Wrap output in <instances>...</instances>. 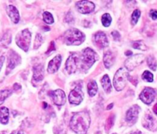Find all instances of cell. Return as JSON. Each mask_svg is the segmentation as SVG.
<instances>
[{"label":"cell","instance_id":"obj_1","mask_svg":"<svg viewBox=\"0 0 157 134\" xmlns=\"http://www.w3.org/2000/svg\"><path fill=\"white\" fill-rule=\"evenodd\" d=\"M90 114L86 111L74 113L71 118L69 126L73 132L77 134H86L90 127Z\"/></svg>","mask_w":157,"mask_h":134},{"label":"cell","instance_id":"obj_2","mask_svg":"<svg viewBox=\"0 0 157 134\" xmlns=\"http://www.w3.org/2000/svg\"><path fill=\"white\" fill-rule=\"evenodd\" d=\"M63 41L67 46H78L85 40V35L77 29H70L64 33Z\"/></svg>","mask_w":157,"mask_h":134},{"label":"cell","instance_id":"obj_3","mask_svg":"<svg viewBox=\"0 0 157 134\" xmlns=\"http://www.w3.org/2000/svg\"><path fill=\"white\" fill-rule=\"evenodd\" d=\"M98 59V55L93 49L86 48L80 54L81 70H87Z\"/></svg>","mask_w":157,"mask_h":134},{"label":"cell","instance_id":"obj_4","mask_svg":"<svg viewBox=\"0 0 157 134\" xmlns=\"http://www.w3.org/2000/svg\"><path fill=\"white\" fill-rule=\"evenodd\" d=\"M128 79H129L128 70L125 68L119 69L113 78V85H114L115 89L117 91L123 90L126 86Z\"/></svg>","mask_w":157,"mask_h":134},{"label":"cell","instance_id":"obj_5","mask_svg":"<svg viewBox=\"0 0 157 134\" xmlns=\"http://www.w3.org/2000/svg\"><path fill=\"white\" fill-rule=\"evenodd\" d=\"M16 44L19 48L24 50L25 52H28L29 48L31 42V33L28 29L22 30L19 33L16 38Z\"/></svg>","mask_w":157,"mask_h":134},{"label":"cell","instance_id":"obj_6","mask_svg":"<svg viewBox=\"0 0 157 134\" xmlns=\"http://www.w3.org/2000/svg\"><path fill=\"white\" fill-rule=\"evenodd\" d=\"M66 69L69 74L81 70L80 54L73 53L68 58L66 63Z\"/></svg>","mask_w":157,"mask_h":134},{"label":"cell","instance_id":"obj_7","mask_svg":"<svg viewBox=\"0 0 157 134\" xmlns=\"http://www.w3.org/2000/svg\"><path fill=\"white\" fill-rule=\"evenodd\" d=\"M144 59L145 56L143 54H137V55L132 56L125 61V67L128 71L129 70L131 71L139 65L141 64L144 61Z\"/></svg>","mask_w":157,"mask_h":134},{"label":"cell","instance_id":"obj_8","mask_svg":"<svg viewBox=\"0 0 157 134\" xmlns=\"http://www.w3.org/2000/svg\"><path fill=\"white\" fill-rule=\"evenodd\" d=\"M49 95L52 102L57 106H63L66 101V96L64 91L62 90H56L49 92Z\"/></svg>","mask_w":157,"mask_h":134},{"label":"cell","instance_id":"obj_9","mask_svg":"<svg viewBox=\"0 0 157 134\" xmlns=\"http://www.w3.org/2000/svg\"><path fill=\"white\" fill-rule=\"evenodd\" d=\"M83 99V93L80 86H76L70 92L69 95V101L72 105L80 104Z\"/></svg>","mask_w":157,"mask_h":134},{"label":"cell","instance_id":"obj_10","mask_svg":"<svg viewBox=\"0 0 157 134\" xmlns=\"http://www.w3.org/2000/svg\"><path fill=\"white\" fill-rule=\"evenodd\" d=\"M155 90L151 87H146L140 95V99L146 104H150L155 97Z\"/></svg>","mask_w":157,"mask_h":134},{"label":"cell","instance_id":"obj_11","mask_svg":"<svg viewBox=\"0 0 157 134\" xmlns=\"http://www.w3.org/2000/svg\"><path fill=\"white\" fill-rule=\"evenodd\" d=\"M75 6L78 11L82 14L91 13L95 9L94 3L90 1H78L75 4Z\"/></svg>","mask_w":157,"mask_h":134},{"label":"cell","instance_id":"obj_12","mask_svg":"<svg viewBox=\"0 0 157 134\" xmlns=\"http://www.w3.org/2000/svg\"><path fill=\"white\" fill-rule=\"evenodd\" d=\"M140 107L137 105L132 106V107L129 108L128 111L126 112V120L127 123H130V124H133L136 122L137 119L139 117V113H140Z\"/></svg>","mask_w":157,"mask_h":134},{"label":"cell","instance_id":"obj_13","mask_svg":"<svg viewBox=\"0 0 157 134\" xmlns=\"http://www.w3.org/2000/svg\"><path fill=\"white\" fill-rule=\"evenodd\" d=\"M143 126L149 130L155 131L157 129V122L151 114L146 113L143 119Z\"/></svg>","mask_w":157,"mask_h":134},{"label":"cell","instance_id":"obj_14","mask_svg":"<svg viewBox=\"0 0 157 134\" xmlns=\"http://www.w3.org/2000/svg\"><path fill=\"white\" fill-rule=\"evenodd\" d=\"M93 40H94L95 44L100 49L106 47L109 45L108 39H107L106 35L103 32L96 33L94 35V37H93Z\"/></svg>","mask_w":157,"mask_h":134},{"label":"cell","instance_id":"obj_15","mask_svg":"<svg viewBox=\"0 0 157 134\" xmlns=\"http://www.w3.org/2000/svg\"><path fill=\"white\" fill-rule=\"evenodd\" d=\"M20 57L18 54H16L14 51H10V54H9L6 73H9L11 70H13L20 63Z\"/></svg>","mask_w":157,"mask_h":134},{"label":"cell","instance_id":"obj_16","mask_svg":"<svg viewBox=\"0 0 157 134\" xmlns=\"http://www.w3.org/2000/svg\"><path fill=\"white\" fill-rule=\"evenodd\" d=\"M62 62L61 55H56L52 60H50L48 65L47 71L49 73H54L59 69Z\"/></svg>","mask_w":157,"mask_h":134},{"label":"cell","instance_id":"obj_17","mask_svg":"<svg viewBox=\"0 0 157 134\" xmlns=\"http://www.w3.org/2000/svg\"><path fill=\"white\" fill-rule=\"evenodd\" d=\"M44 78V68L43 65H36L33 67V82H41Z\"/></svg>","mask_w":157,"mask_h":134},{"label":"cell","instance_id":"obj_18","mask_svg":"<svg viewBox=\"0 0 157 134\" xmlns=\"http://www.w3.org/2000/svg\"><path fill=\"white\" fill-rule=\"evenodd\" d=\"M6 12L9 16L14 23H18L19 21V13L17 9L14 6H9L6 9Z\"/></svg>","mask_w":157,"mask_h":134},{"label":"cell","instance_id":"obj_19","mask_svg":"<svg viewBox=\"0 0 157 134\" xmlns=\"http://www.w3.org/2000/svg\"><path fill=\"white\" fill-rule=\"evenodd\" d=\"M115 62V56L113 53L110 51H107L105 52L103 56V63L105 65V68L109 69L113 65Z\"/></svg>","mask_w":157,"mask_h":134},{"label":"cell","instance_id":"obj_20","mask_svg":"<svg viewBox=\"0 0 157 134\" xmlns=\"http://www.w3.org/2000/svg\"><path fill=\"white\" fill-rule=\"evenodd\" d=\"M101 83H102V86L103 88V90L105 91V93H109L111 92L112 85L111 82H110V79L108 75L103 76V77L101 79Z\"/></svg>","mask_w":157,"mask_h":134},{"label":"cell","instance_id":"obj_21","mask_svg":"<svg viewBox=\"0 0 157 134\" xmlns=\"http://www.w3.org/2000/svg\"><path fill=\"white\" fill-rule=\"evenodd\" d=\"M9 109L8 108L1 107L0 108V123L2 124H6L9 121Z\"/></svg>","mask_w":157,"mask_h":134},{"label":"cell","instance_id":"obj_22","mask_svg":"<svg viewBox=\"0 0 157 134\" xmlns=\"http://www.w3.org/2000/svg\"><path fill=\"white\" fill-rule=\"evenodd\" d=\"M88 93L90 96H94L98 91V86L96 81L92 80L88 83Z\"/></svg>","mask_w":157,"mask_h":134},{"label":"cell","instance_id":"obj_23","mask_svg":"<svg viewBox=\"0 0 157 134\" xmlns=\"http://www.w3.org/2000/svg\"><path fill=\"white\" fill-rule=\"evenodd\" d=\"M147 64L148 66L153 71H155L157 69V62L155 60V58L153 56H149L147 58Z\"/></svg>","mask_w":157,"mask_h":134},{"label":"cell","instance_id":"obj_24","mask_svg":"<svg viewBox=\"0 0 157 134\" xmlns=\"http://www.w3.org/2000/svg\"><path fill=\"white\" fill-rule=\"evenodd\" d=\"M12 93H13V91L11 90H9V89L1 90L0 91V104H2L5 101V99L12 94Z\"/></svg>","mask_w":157,"mask_h":134},{"label":"cell","instance_id":"obj_25","mask_svg":"<svg viewBox=\"0 0 157 134\" xmlns=\"http://www.w3.org/2000/svg\"><path fill=\"white\" fill-rule=\"evenodd\" d=\"M114 121H115V115L113 113H112L111 115L108 117L106 122H105V129L106 132L109 131L110 129L113 127V124H114Z\"/></svg>","mask_w":157,"mask_h":134},{"label":"cell","instance_id":"obj_26","mask_svg":"<svg viewBox=\"0 0 157 134\" xmlns=\"http://www.w3.org/2000/svg\"><path fill=\"white\" fill-rule=\"evenodd\" d=\"M112 22V17L109 13H105L102 16V23L105 27H109Z\"/></svg>","mask_w":157,"mask_h":134},{"label":"cell","instance_id":"obj_27","mask_svg":"<svg viewBox=\"0 0 157 134\" xmlns=\"http://www.w3.org/2000/svg\"><path fill=\"white\" fill-rule=\"evenodd\" d=\"M43 19L45 22L47 24H52L54 22V19L52 15L49 12H44L43 15Z\"/></svg>","mask_w":157,"mask_h":134},{"label":"cell","instance_id":"obj_28","mask_svg":"<svg viewBox=\"0 0 157 134\" xmlns=\"http://www.w3.org/2000/svg\"><path fill=\"white\" fill-rule=\"evenodd\" d=\"M140 16H141V13L139 10H134L133 13L132 14V19H131V22H132V25H136L138 22L139 19H140Z\"/></svg>","mask_w":157,"mask_h":134},{"label":"cell","instance_id":"obj_29","mask_svg":"<svg viewBox=\"0 0 157 134\" xmlns=\"http://www.w3.org/2000/svg\"><path fill=\"white\" fill-rule=\"evenodd\" d=\"M132 47H133L134 49H140V50L142 51H145L147 49V46H146V44H145L143 41L134 42L133 44H132Z\"/></svg>","mask_w":157,"mask_h":134},{"label":"cell","instance_id":"obj_30","mask_svg":"<svg viewBox=\"0 0 157 134\" xmlns=\"http://www.w3.org/2000/svg\"><path fill=\"white\" fill-rule=\"evenodd\" d=\"M142 78H143V80L146 81V82H152V81H153V75H152L149 71H147V70L143 73Z\"/></svg>","mask_w":157,"mask_h":134},{"label":"cell","instance_id":"obj_31","mask_svg":"<svg viewBox=\"0 0 157 134\" xmlns=\"http://www.w3.org/2000/svg\"><path fill=\"white\" fill-rule=\"evenodd\" d=\"M42 43H43V36H42L39 33H37L36 36V38H35V42H34V49H37L38 48L40 47Z\"/></svg>","mask_w":157,"mask_h":134},{"label":"cell","instance_id":"obj_32","mask_svg":"<svg viewBox=\"0 0 157 134\" xmlns=\"http://www.w3.org/2000/svg\"><path fill=\"white\" fill-rule=\"evenodd\" d=\"M149 16H150V17L152 18L153 20H156L157 19V10H151L150 13H149Z\"/></svg>","mask_w":157,"mask_h":134},{"label":"cell","instance_id":"obj_33","mask_svg":"<svg viewBox=\"0 0 157 134\" xmlns=\"http://www.w3.org/2000/svg\"><path fill=\"white\" fill-rule=\"evenodd\" d=\"M112 36H113V39H114L115 40H120V34L119 33V32L118 31H113L112 32Z\"/></svg>","mask_w":157,"mask_h":134},{"label":"cell","instance_id":"obj_34","mask_svg":"<svg viewBox=\"0 0 157 134\" xmlns=\"http://www.w3.org/2000/svg\"><path fill=\"white\" fill-rule=\"evenodd\" d=\"M56 49V48H55V43H54L53 41L52 42H51V43H50V46H49V49H48V50H47V52H46V53H50L51 52H52V51H54Z\"/></svg>","mask_w":157,"mask_h":134},{"label":"cell","instance_id":"obj_35","mask_svg":"<svg viewBox=\"0 0 157 134\" xmlns=\"http://www.w3.org/2000/svg\"><path fill=\"white\" fill-rule=\"evenodd\" d=\"M4 61H5V56H2L0 57V70H1V69H2Z\"/></svg>","mask_w":157,"mask_h":134},{"label":"cell","instance_id":"obj_36","mask_svg":"<svg viewBox=\"0 0 157 134\" xmlns=\"http://www.w3.org/2000/svg\"><path fill=\"white\" fill-rule=\"evenodd\" d=\"M13 88H14L15 90H18L17 88H19V89H21V86H19V84L16 83L14 85V86H13Z\"/></svg>","mask_w":157,"mask_h":134},{"label":"cell","instance_id":"obj_37","mask_svg":"<svg viewBox=\"0 0 157 134\" xmlns=\"http://www.w3.org/2000/svg\"><path fill=\"white\" fill-rule=\"evenodd\" d=\"M153 112L157 115V103L153 106Z\"/></svg>","mask_w":157,"mask_h":134},{"label":"cell","instance_id":"obj_38","mask_svg":"<svg viewBox=\"0 0 157 134\" xmlns=\"http://www.w3.org/2000/svg\"><path fill=\"white\" fill-rule=\"evenodd\" d=\"M132 54V52H131V51H126V52H125V55L128 56H131Z\"/></svg>","mask_w":157,"mask_h":134},{"label":"cell","instance_id":"obj_39","mask_svg":"<svg viewBox=\"0 0 157 134\" xmlns=\"http://www.w3.org/2000/svg\"><path fill=\"white\" fill-rule=\"evenodd\" d=\"M113 106V103H112V104H110V105H109L108 106H107V108H106V109H112V106Z\"/></svg>","mask_w":157,"mask_h":134},{"label":"cell","instance_id":"obj_40","mask_svg":"<svg viewBox=\"0 0 157 134\" xmlns=\"http://www.w3.org/2000/svg\"><path fill=\"white\" fill-rule=\"evenodd\" d=\"M18 134H24L23 132H22V131H19V132H18Z\"/></svg>","mask_w":157,"mask_h":134},{"label":"cell","instance_id":"obj_41","mask_svg":"<svg viewBox=\"0 0 157 134\" xmlns=\"http://www.w3.org/2000/svg\"><path fill=\"white\" fill-rule=\"evenodd\" d=\"M11 134H13V133H11Z\"/></svg>","mask_w":157,"mask_h":134}]
</instances>
